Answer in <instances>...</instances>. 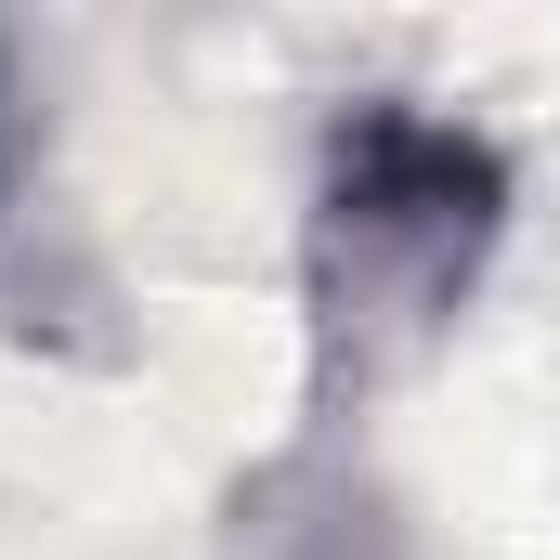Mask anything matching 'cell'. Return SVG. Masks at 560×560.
<instances>
[{
	"label": "cell",
	"instance_id": "cell-1",
	"mask_svg": "<svg viewBox=\"0 0 560 560\" xmlns=\"http://www.w3.org/2000/svg\"><path fill=\"white\" fill-rule=\"evenodd\" d=\"M522 170L509 143L443 118L418 92H352L313 143L300 196V339H313V430L378 405L456 339L509 248Z\"/></svg>",
	"mask_w": 560,
	"mask_h": 560
},
{
	"label": "cell",
	"instance_id": "cell-2",
	"mask_svg": "<svg viewBox=\"0 0 560 560\" xmlns=\"http://www.w3.org/2000/svg\"><path fill=\"white\" fill-rule=\"evenodd\" d=\"M222 560H418L405 495L339 443V430H300L261 469H235L222 495Z\"/></svg>",
	"mask_w": 560,
	"mask_h": 560
},
{
	"label": "cell",
	"instance_id": "cell-3",
	"mask_svg": "<svg viewBox=\"0 0 560 560\" xmlns=\"http://www.w3.org/2000/svg\"><path fill=\"white\" fill-rule=\"evenodd\" d=\"M13 196H26V79H13V39H0V235H13Z\"/></svg>",
	"mask_w": 560,
	"mask_h": 560
}]
</instances>
